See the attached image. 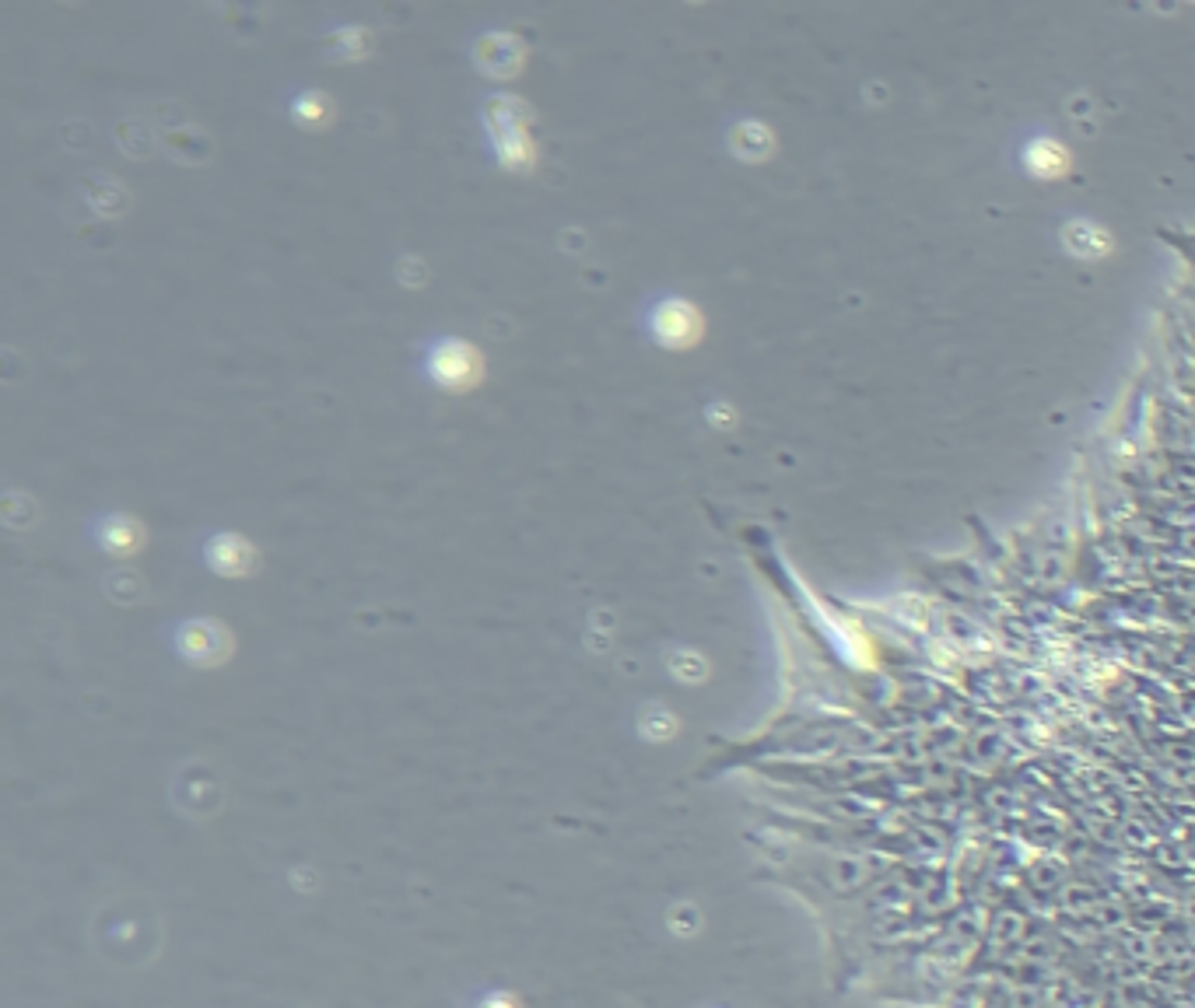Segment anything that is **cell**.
I'll return each mask as SVG.
<instances>
[{"instance_id": "cell-1", "label": "cell", "mask_w": 1195, "mask_h": 1008, "mask_svg": "<svg viewBox=\"0 0 1195 1008\" xmlns=\"http://www.w3.org/2000/svg\"><path fill=\"white\" fill-rule=\"evenodd\" d=\"M424 371L428 378L446 392H470L481 378H484V354L474 343L446 337L428 346V357H424Z\"/></svg>"}, {"instance_id": "cell-2", "label": "cell", "mask_w": 1195, "mask_h": 1008, "mask_svg": "<svg viewBox=\"0 0 1195 1008\" xmlns=\"http://www.w3.org/2000/svg\"><path fill=\"white\" fill-rule=\"evenodd\" d=\"M649 333L659 346L687 351V346H695L701 340L705 319L695 305L684 302V298H663V302H656L649 312Z\"/></svg>"}, {"instance_id": "cell-3", "label": "cell", "mask_w": 1195, "mask_h": 1008, "mask_svg": "<svg viewBox=\"0 0 1195 1008\" xmlns=\"http://www.w3.org/2000/svg\"><path fill=\"white\" fill-rule=\"evenodd\" d=\"M203 557H208V564L214 567L217 575H249L257 567V550L249 546L242 536L235 532H217L208 540V546H203Z\"/></svg>"}, {"instance_id": "cell-4", "label": "cell", "mask_w": 1195, "mask_h": 1008, "mask_svg": "<svg viewBox=\"0 0 1195 1008\" xmlns=\"http://www.w3.org/2000/svg\"><path fill=\"white\" fill-rule=\"evenodd\" d=\"M1024 165L1031 176L1037 179H1059L1069 172V151L1059 144V140H1031L1024 148Z\"/></svg>"}, {"instance_id": "cell-5", "label": "cell", "mask_w": 1195, "mask_h": 1008, "mask_svg": "<svg viewBox=\"0 0 1195 1008\" xmlns=\"http://www.w3.org/2000/svg\"><path fill=\"white\" fill-rule=\"evenodd\" d=\"M99 543H102L105 554L130 557L134 550L145 543V529H140L134 518H127V515H113V518H105V522L99 526Z\"/></svg>"}, {"instance_id": "cell-6", "label": "cell", "mask_w": 1195, "mask_h": 1008, "mask_svg": "<svg viewBox=\"0 0 1195 1008\" xmlns=\"http://www.w3.org/2000/svg\"><path fill=\"white\" fill-rule=\"evenodd\" d=\"M1062 242H1066L1069 252H1073V256L1097 260L1111 249V235L1100 225H1094V220H1069L1066 231H1062Z\"/></svg>"}, {"instance_id": "cell-7", "label": "cell", "mask_w": 1195, "mask_h": 1008, "mask_svg": "<svg viewBox=\"0 0 1195 1008\" xmlns=\"http://www.w3.org/2000/svg\"><path fill=\"white\" fill-rule=\"evenodd\" d=\"M329 116H334V109H329V102L323 99V94H302V99L295 102V119L298 123H309V126H323Z\"/></svg>"}]
</instances>
